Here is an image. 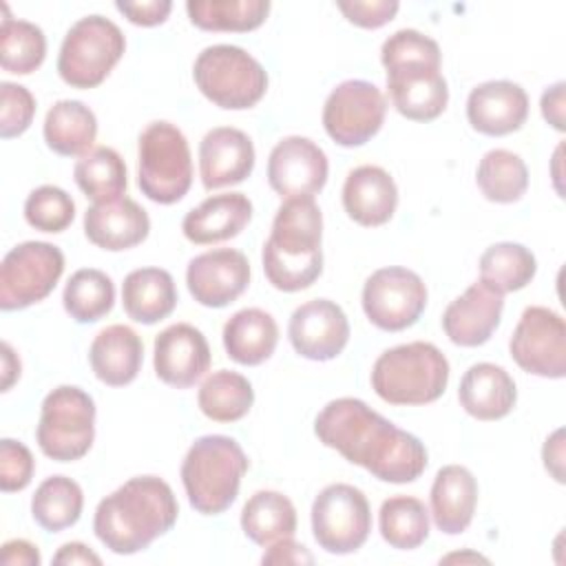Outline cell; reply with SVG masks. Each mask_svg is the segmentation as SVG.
Masks as SVG:
<instances>
[{"mask_svg": "<svg viewBox=\"0 0 566 566\" xmlns=\"http://www.w3.org/2000/svg\"><path fill=\"white\" fill-rule=\"evenodd\" d=\"M82 486L66 475L46 478L31 497V515L49 533H60L73 526L82 515Z\"/></svg>", "mask_w": 566, "mask_h": 566, "instance_id": "38", "label": "cell"}, {"mask_svg": "<svg viewBox=\"0 0 566 566\" xmlns=\"http://www.w3.org/2000/svg\"><path fill=\"white\" fill-rule=\"evenodd\" d=\"M88 363L97 380L104 385H130L144 363V343L128 325H108L93 338L88 347Z\"/></svg>", "mask_w": 566, "mask_h": 566, "instance_id": "28", "label": "cell"}, {"mask_svg": "<svg viewBox=\"0 0 566 566\" xmlns=\"http://www.w3.org/2000/svg\"><path fill=\"white\" fill-rule=\"evenodd\" d=\"M478 265L480 281L500 294L526 287L537 272L535 254L526 245L513 241H500L489 245L482 252Z\"/></svg>", "mask_w": 566, "mask_h": 566, "instance_id": "35", "label": "cell"}, {"mask_svg": "<svg viewBox=\"0 0 566 566\" xmlns=\"http://www.w3.org/2000/svg\"><path fill=\"white\" fill-rule=\"evenodd\" d=\"M511 358L520 369L539 378L566 376V325L564 318L544 305L522 312L509 340Z\"/></svg>", "mask_w": 566, "mask_h": 566, "instance_id": "14", "label": "cell"}, {"mask_svg": "<svg viewBox=\"0 0 566 566\" xmlns=\"http://www.w3.org/2000/svg\"><path fill=\"white\" fill-rule=\"evenodd\" d=\"M175 279L164 268H139L126 274L122 283V305L128 318L155 325L172 314L177 305Z\"/></svg>", "mask_w": 566, "mask_h": 566, "instance_id": "29", "label": "cell"}, {"mask_svg": "<svg viewBox=\"0 0 566 566\" xmlns=\"http://www.w3.org/2000/svg\"><path fill=\"white\" fill-rule=\"evenodd\" d=\"M0 135L2 139H11L22 135L35 115V97L22 84L2 82L0 84Z\"/></svg>", "mask_w": 566, "mask_h": 566, "instance_id": "44", "label": "cell"}, {"mask_svg": "<svg viewBox=\"0 0 566 566\" xmlns=\"http://www.w3.org/2000/svg\"><path fill=\"white\" fill-rule=\"evenodd\" d=\"M254 389L250 380L232 369L212 371L199 387L197 405L214 422H237L252 409Z\"/></svg>", "mask_w": 566, "mask_h": 566, "instance_id": "34", "label": "cell"}, {"mask_svg": "<svg viewBox=\"0 0 566 566\" xmlns=\"http://www.w3.org/2000/svg\"><path fill=\"white\" fill-rule=\"evenodd\" d=\"M190 22L203 31L245 33L259 29L268 13V0H188Z\"/></svg>", "mask_w": 566, "mask_h": 566, "instance_id": "37", "label": "cell"}, {"mask_svg": "<svg viewBox=\"0 0 566 566\" xmlns=\"http://www.w3.org/2000/svg\"><path fill=\"white\" fill-rule=\"evenodd\" d=\"M360 301L371 325L385 332H400L422 316L427 285L413 270L389 265L367 276Z\"/></svg>", "mask_w": 566, "mask_h": 566, "instance_id": "12", "label": "cell"}, {"mask_svg": "<svg viewBox=\"0 0 566 566\" xmlns=\"http://www.w3.org/2000/svg\"><path fill=\"white\" fill-rule=\"evenodd\" d=\"M248 458L241 444L221 433L197 438L181 462V484L190 506L201 515H219L232 506Z\"/></svg>", "mask_w": 566, "mask_h": 566, "instance_id": "4", "label": "cell"}, {"mask_svg": "<svg viewBox=\"0 0 566 566\" xmlns=\"http://www.w3.org/2000/svg\"><path fill=\"white\" fill-rule=\"evenodd\" d=\"M53 564H102V557L82 542H66L53 555Z\"/></svg>", "mask_w": 566, "mask_h": 566, "instance_id": "52", "label": "cell"}, {"mask_svg": "<svg viewBox=\"0 0 566 566\" xmlns=\"http://www.w3.org/2000/svg\"><path fill=\"white\" fill-rule=\"evenodd\" d=\"M241 528L259 546L294 537L296 509L292 500L279 491H256L241 511Z\"/></svg>", "mask_w": 566, "mask_h": 566, "instance_id": "32", "label": "cell"}, {"mask_svg": "<svg viewBox=\"0 0 566 566\" xmlns=\"http://www.w3.org/2000/svg\"><path fill=\"white\" fill-rule=\"evenodd\" d=\"M137 186L150 201L170 206L192 186V157L186 135L170 122H150L137 146Z\"/></svg>", "mask_w": 566, "mask_h": 566, "instance_id": "6", "label": "cell"}, {"mask_svg": "<svg viewBox=\"0 0 566 566\" xmlns=\"http://www.w3.org/2000/svg\"><path fill=\"white\" fill-rule=\"evenodd\" d=\"M192 80L206 99L226 111L252 108L268 91L263 64L234 44L206 46L192 64Z\"/></svg>", "mask_w": 566, "mask_h": 566, "instance_id": "7", "label": "cell"}, {"mask_svg": "<svg viewBox=\"0 0 566 566\" xmlns=\"http://www.w3.org/2000/svg\"><path fill=\"white\" fill-rule=\"evenodd\" d=\"M254 144L234 126H217L199 142V175L206 190L245 181L254 170Z\"/></svg>", "mask_w": 566, "mask_h": 566, "instance_id": "20", "label": "cell"}, {"mask_svg": "<svg viewBox=\"0 0 566 566\" xmlns=\"http://www.w3.org/2000/svg\"><path fill=\"white\" fill-rule=\"evenodd\" d=\"M316 438L380 482L407 484L427 469V449L360 398L329 400L314 420Z\"/></svg>", "mask_w": 566, "mask_h": 566, "instance_id": "1", "label": "cell"}, {"mask_svg": "<svg viewBox=\"0 0 566 566\" xmlns=\"http://www.w3.org/2000/svg\"><path fill=\"white\" fill-rule=\"evenodd\" d=\"M24 219L40 232H64L75 219V201L60 186H40L24 201Z\"/></svg>", "mask_w": 566, "mask_h": 566, "instance_id": "42", "label": "cell"}, {"mask_svg": "<svg viewBox=\"0 0 566 566\" xmlns=\"http://www.w3.org/2000/svg\"><path fill=\"white\" fill-rule=\"evenodd\" d=\"M380 62L385 71L402 64H418V62L442 66V53L433 38L416 29H400L382 42Z\"/></svg>", "mask_w": 566, "mask_h": 566, "instance_id": "43", "label": "cell"}, {"mask_svg": "<svg viewBox=\"0 0 566 566\" xmlns=\"http://www.w3.org/2000/svg\"><path fill=\"white\" fill-rule=\"evenodd\" d=\"M153 365L161 382L186 389L210 367V345L201 329L190 323H175L155 336Z\"/></svg>", "mask_w": 566, "mask_h": 566, "instance_id": "18", "label": "cell"}, {"mask_svg": "<svg viewBox=\"0 0 566 566\" xmlns=\"http://www.w3.org/2000/svg\"><path fill=\"white\" fill-rule=\"evenodd\" d=\"M73 179L93 203L115 201L124 197L128 186L126 164L111 146H95L75 161Z\"/></svg>", "mask_w": 566, "mask_h": 566, "instance_id": "33", "label": "cell"}, {"mask_svg": "<svg viewBox=\"0 0 566 566\" xmlns=\"http://www.w3.org/2000/svg\"><path fill=\"white\" fill-rule=\"evenodd\" d=\"M387 91L394 108L411 122L440 117L449 102V86L438 64H402L387 69Z\"/></svg>", "mask_w": 566, "mask_h": 566, "instance_id": "19", "label": "cell"}, {"mask_svg": "<svg viewBox=\"0 0 566 566\" xmlns=\"http://www.w3.org/2000/svg\"><path fill=\"white\" fill-rule=\"evenodd\" d=\"M528 117V95L511 80H489L471 88L467 97V119L473 130L502 137L522 128Z\"/></svg>", "mask_w": 566, "mask_h": 566, "instance_id": "21", "label": "cell"}, {"mask_svg": "<svg viewBox=\"0 0 566 566\" xmlns=\"http://www.w3.org/2000/svg\"><path fill=\"white\" fill-rule=\"evenodd\" d=\"M371 509L360 489L345 482L327 484L312 502V533L332 555L356 553L369 537Z\"/></svg>", "mask_w": 566, "mask_h": 566, "instance_id": "10", "label": "cell"}, {"mask_svg": "<svg viewBox=\"0 0 566 566\" xmlns=\"http://www.w3.org/2000/svg\"><path fill=\"white\" fill-rule=\"evenodd\" d=\"M265 548L268 551L261 557L263 564H312L314 562L312 553L303 544L294 542V537L279 539Z\"/></svg>", "mask_w": 566, "mask_h": 566, "instance_id": "48", "label": "cell"}, {"mask_svg": "<svg viewBox=\"0 0 566 566\" xmlns=\"http://www.w3.org/2000/svg\"><path fill=\"white\" fill-rule=\"evenodd\" d=\"M150 232L148 212L130 197L93 203L84 212L86 239L108 252H122L139 245Z\"/></svg>", "mask_w": 566, "mask_h": 566, "instance_id": "23", "label": "cell"}, {"mask_svg": "<svg viewBox=\"0 0 566 566\" xmlns=\"http://www.w3.org/2000/svg\"><path fill=\"white\" fill-rule=\"evenodd\" d=\"M276 343L279 325L265 310L243 307L234 312L223 325L226 354L239 365H261L274 354Z\"/></svg>", "mask_w": 566, "mask_h": 566, "instance_id": "30", "label": "cell"}, {"mask_svg": "<svg viewBox=\"0 0 566 566\" xmlns=\"http://www.w3.org/2000/svg\"><path fill=\"white\" fill-rule=\"evenodd\" d=\"M62 305L75 323H95L115 305V285L111 276L97 268L73 272L62 292Z\"/></svg>", "mask_w": 566, "mask_h": 566, "instance_id": "39", "label": "cell"}, {"mask_svg": "<svg viewBox=\"0 0 566 566\" xmlns=\"http://www.w3.org/2000/svg\"><path fill=\"white\" fill-rule=\"evenodd\" d=\"M429 504L438 531L447 535L464 533L478 504V482L473 473L462 464L442 467L433 478Z\"/></svg>", "mask_w": 566, "mask_h": 566, "instance_id": "27", "label": "cell"}, {"mask_svg": "<svg viewBox=\"0 0 566 566\" xmlns=\"http://www.w3.org/2000/svg\"><path fill=\"white\" fill-rule=\"evenodd\" d=\"M323 214L314 197H292L274 214L263 243V272L281 292L307 290L323 272Z\"/></svg>", "mask_w": 566, "mask_h": 566, "instance_id": "3", "label": "cell"}, {"mask_svg": "<svg viewBox=\"0 0 566 566\" xmlns=\"http://www.w3.org/2000/svg\"><path fill=\"white\" fill-rule=\"evenodd\" d=\"M453 559H473V562H486L482 555H475V553H471V555H460V553H453V555H447L444 559H440V562H453Z\"/></svg>", "mask_w": 566, "mask_h": 566, "instance_id": "54", "label": "cell"}, {"mask_svg": "<svg viewBox=\"0 0 566 566\" xmlns=\"http://www.w3.org/2000/svg\"><path fill=\"white\" fill-rule=\"evenodd\" d=\"M475 184L489 201L515 203L528 188V168L517 153L493 148L482 155L475 168Z\"/></svg>", "mask_w": 566, "mask_h": 566, "instance_id": "36", "label": "cell"}, {"mask_svg": "<svg viewBox=\"0 0 566 566\" xmlns=\"http://www.w3.org/2000/svg\"><path fill=\"white\" fill-rule=\"evenodd\" d=\"M398 206L394 177L380 166H358L349 170L343 184V208L352 221L365 228L387 223Z\"/></svg>", "mask_w": 566, "mask_h": 566, "instance_id": "24", "label": "cell"}, {"mask_svg": "<svg viewBox=\"0 0 566 566\" xmlns=\"http://www.w3.org/2000/svg\"><path fill=\"white\" fill-rule=\"evenodd\" d=\"M18 378H20V358L13 354L9 343H2V391H9Z\"/></svg>", "mask_w": 566, "mask_h": 566, "instance_id": "53", "label": "cell"}, {"mask_svg": "<svg viewBox=\"0 0 566 566\" xmlns=\"http://www.w3.org/2000/svg\"><path fill=\"white\" fill-rule=\"evenodd\" d=\"M126 51L122 29L104 15L80 18L64 35L57 73L73 88L99 86Z\"/></svg>", "mask_w": 566, "mask_h": 566, "instance_id": "8", "label": "cell"}, {"mask_svg": "<svg viewBox=\"0 0 566 566\" xmlns=\"http://www.w3.org/2000/svg\"><path fill=\"white\" fill-rule=\"evenodd\" d=\"M294 352L307 360H332L349 340V321L343 307L329 298H314L298 305L287 325Z\"/></svg>", "mask_w": 566, "mask_h": 566, "instance_id": "17", "label": "cell"}, {"mask_svg": "<svg viewBox=\"0 0 566 566\" xmlns=\"http://www.w3.org/2000/svg\"><path fill=\"white\" fill-rule=\"evenodd\" d=\"M40 451L55 462H73L88 453L95 440V402L75 387L60 385L49 391L35 427Z\"/></svg>", "mask_w": 566, "mask_h": 566, "instance_id": "9", "label": "cell"}, {"mask_svg": "<svg viewBox=\"0 0 566 566\" xmlns=\"http://www.w3.org/2000/svg\"><path fill=\"white\" fill-rule=\"evenodd\" d=\"M458 400L475 420H500L509 416L517 402L515 380L495 363H475L460 380Z\"/></svg>", "mask_w": 566, "mask_h": 566, "instance_id": "26", "label": "cell"}, {"mask_svg": "<svg viewBox=\"0 0 566 566\" xmlns=\"http://www.w3.org/2000/svg\"><path fill=\"white\" fill-rule=\"evenodd\" d=\"M338 11L356 27L378 29L394 20L400 4L396 0H349L336 2Z\"/></svg>", "mask_w": 566, "mask_h": 566, "instance_id": "46", "label": "cell"}, {"mask_svg": "<svg viewBox=\"0 0 566 566\" xmlns=\"http://www.w3.org/2000/svg\"><path fill=\"white\" fill-rule=\"evenodd\" d=\"M564 88L566 84L564 82H557L553 86H548L544 93H542V102H539V108H542V115L544 119L555 128V130H564Z\"/></svg>", "mask_w": 566, "mask_h": 566, "instance_id": "49", "label": "cell"}, {"mask_svg": "<svg viewBox=\"0 0 566 566\" xmlns=\"http://www.w3.org/2000/svg\"><path fill=\"white\" fill-rule=\"evenodd\" d=\"M179 515L170 484L157 475H137L99 500L93 517L97 539L117 555H133L166 535Z\"/></svg>", "mask_w": 566, "mask_h": 566, "instance_id": "2", "label": "cell"}, {"mask_svg": "<svg viewBox=\"0 0 566 566\" xmlns=\"http://www.w3.org/2000/svg\"><path fill=\"white\" fill-rule=\"evenodd\" d=\"M64 272V254L46 241H24L11 248L0 265V307L24 310L46 298Z\"/></svg>", "mask_w": 566, "mask_h": 566, "instance_id": "11", "label": "cell"}, {"mask_svg": "<svg viewBox=\"0 0 566 566\" xmlns=\"http://www.w3.org/2000/svg\"><path fill=\"white\" fill-rule=\"evenodd\" d=\"M546 471L562 484L564 482V429H555L542 449Z\"/></svg>", "mask_w": 566, "mask_h": 566, "instance_id": "50", "label": "cell"}, {"mask_svg": "<svg viewBox=\"0 0 566 566\" xmlns=\"http://www.w3.org/2000/svg\"><path fill=\"white\" fill-rule=\"evenodd\" d=\"M4 18L0 27V64L7 73L29 75L46 57L44 31L27 20L9 15L7 4H2Z\"/></svg>", "mask_w": 566, "mask_h": 566, "instance_id": "41", "label": "cell"}, {"mask_svg": "<svg viewBox=\"0 0 566 566\" xmlns=\"http://www.w3.org/2000/svg\"><path fill=\"white\" fill-rule=\"evenodd\" d=\"M40 562L38 546L27 539H9L2 544V564L7 566H38Z\"/></svg>", "mask_w": 566, "mask_h": 566, "instance_id": "51", "label": "cell"}, {"mask_svg": "<svg viewBox=\"0 0 566 566\" xmlns=\"http://www.w3.org/2000/svg\"><path fill=\"white\" fill-rule=\"evenodd\" d=\"M378 528L391 548H418L429 537V511L418 497L394 495L380 504Z\"/></svg>", "mask_w": 566, "mask_h": 566, "instance_id": "40", "label": "cell"}, {"mask_svg": "<svg viewBox=\"0 0 566 566\" xmlns=\"http://www.w3.org/2000/svg\"><path fill=\"white\" fill-rule=\"evenodd\" d=\"M504 310V294L484 285L471 283L458 298H453L442 314V329L453 345L478 347L484 345L500 325Z\"/></svg>", "mask_w": 566, "mask_h": 566, "instance_id": "22", "label": "cell"}, {"mask_svg": "<svg viewBox=\"0 0 566 566\" xmlns=\"http://www.w3.org/2000/svg\"><path fill=\"white\" fill-rule=\"evenodd\" d=\"M252 219V201L243 192L212 195L188 210L181 232L190 243L212 245L237 237Z\"/></svg>", "mask_w": 566, "mask_h": 566, "instance_id": "25", "label": "cell"}, {"mask_svg": "<svg viewBox=\"0 0 566 566\" xmlns=\"http://www.w3.org/2000/svg\"><path fill=\"white\" fill-rule=\"evenodd\" d=\"M42 133L53 153L62 157H82L93 150L97 117L80 99H60L46 111Z\"/></svg>", "mask_w": 566, "mask_h": 566, "instance_id": "31", "label": "cell"}, {"mask_svg": "<svg viewBox=\"0 0 566 566\" xmlns=\"http://www.w3.org/2000/svg\"><path fill=\"white\" fill-rule=\"evenodd\" d=\"M115 9L137 27H155L166 22L172 11L170 0H144V2H115Z\"/></svg>", "mask_w": 566, "mask_h": 566, "instance_id": "47", "label": "cell"}, {"mask_svg": "<svg viewBox=\"0 0 566 566\" xmlns=\"http://www.w3.org/2000/svg\"><path fill=\"white\" fill-rule=\"evenodd\" d=\"M387 102L382 91L367 80H345L325 99L323 128L345 148L367 144L382 126Z\"/></svg>", "mask_w": 566, "mask_h": 566, "instance_id": "13", "label": "cell"}, {"mask_svg": "<svg viewBox=\"0 0 566 566\" xmlns=\"http://www.w3.org/2000/svg\"><path fill=\"white\" fill-rule=\"evenodd\" d=\"M329 175L325 150L310 137H283L268 157V184L281 199L314 197Z\"/></svg>", "mask_w": 566, "mask_h": 566, "instance_id": "15", "label": "cell"}, {"mask_svg": "<svg viewBox=\"0 0 566 566\" xmlns=\"http://www.w3.org/2000/svg\"><path fill=\"white\" fill-rule=\"evenodd\" d=\"M35 471L33 453L20 440H0V489L4 493L22 491L29 486Z\"/></svg>", "mask_w": 566, "mask_h": 566, "instance_id": "45", "label": "cell"}, {"mask_svg": "<svg viewBox=\"0 0 566 566\" xmlns=\"http://www.w3.org/2000/svg\"><path fill=\"white\" fill-rule=\"evenodd\" d=\"M250 283L248 256L234 248H214L190 259L186 285L203 307H226L237 301Z\"/></svg>", "mask_w": 566, "mask_h": 566, "instance_id": "16", "label": "cell"}, {"mask_svg": "<svg viewBox=\"0 0 566 566\" xmlns=\"http://www.w3.org/2000/svg\"><path fill=\"white\" fill-rule=\"evenodd\" d=\"M449 360L433 345L413 340L385 349L371 367V387L389 405H429L449 382Z\"/></svg>", "mask_w": 566, "mask_h": 566, "instance_id": "5", "label": "cell"}]
</instances>
